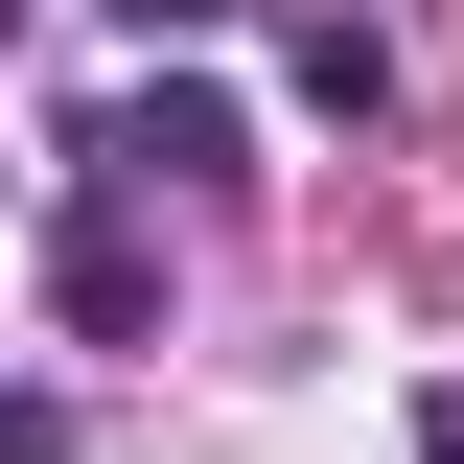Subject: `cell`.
<instances>
[{
  "label": "cell",
  "instance_id": "1",
  "mask_svg": "<svg viewBox=\"0 0 464 464\" xmlns=\"http://www.w3.org/2000/svg\"><path fill=\"white\" fill-rule=\"evenodd\" d=\"M93 163H163V186H209V163H232V93H209V70L116 93V140H93Z\"/></svg>",
  "mask_w": 464,
  "mask_h": 464
},
{
  "label": "cell",
  "instance_id": "2",
  "mask_svg": "<svg viewBox=\"0 0 464 464\" xmlns=\"http://www.w3.org/2000/svg\"><path fill=\"white\" fill-rule=\"evenodd\" d=\"M140 302H163V256H140V232H70V325L140 348Z\"/></svg>",
  "mask_w": 464,
  "mask_h": 464
},
{
  "label": "cell",
  "instance_id": "3",
  "mask_svg": "<svg viewBox=\"0 0 464 464\" xmlns=\"http://www.w3.org/2000/svg\"><path fill=\"white\" fill-rule=\"evenodd\" d=\"M116 24H140V47H186V24H209V0H116Z\"/></svg>",
  "mask_w": 464,
  "mask_h": 464
},
{
  "label": "cell",
  "instance_id": "4",
  "mask_svg": "<svg viewBox=\"0 0 464 464\" xmlns=\"http://www.w3.org/2000/svg\"><path fill=\"white\" fill-rule=\"evenodd\" d=\"M0 24H24V0H0Z\"/></svg>",
  "mask_w": 464,
  "mask_h": 464
}]
</instances>
